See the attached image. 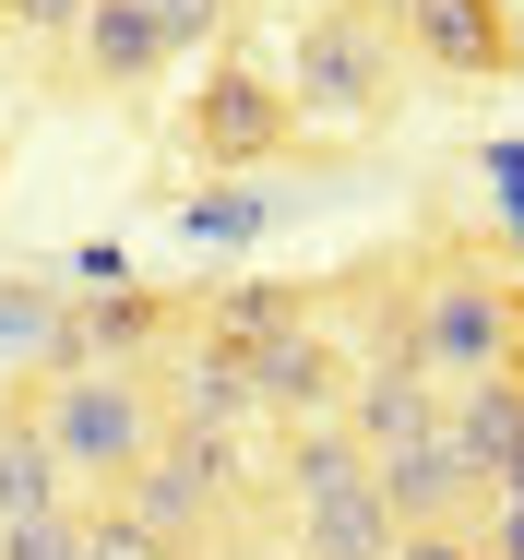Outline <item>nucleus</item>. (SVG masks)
<instances>
[{"mask_svg": "<svg viewBox=\"0 0 524 560\" xmlns=\"http://www.w3.org/2000/svg\"><path fill=\"white\" fill-rule=\"evenodd\" d=\"M299 12H334V0H299Z\"/></svg>", "mask_w": 524, "mask_h": 560, "instance_id": "obj_22", "label": "nucleus"}, {"mask_svg": "<svg viewBox=\"0 0 524 560\" xmlns=\"http://www.w3.org/2000/svg\"><path fill=\"white\" fill-rule=\"evenodd\" d=\"M60 501H72L60 453H48V430L12 406V418H0V525H24V513H60Z\"/></svg>", "mask_w": 524, "mask_h": 560, "instance_id": "obj_13", "label": "nucleus"}, {"mask_svg": "<svg viewBox=\"0 0 524 560\" xmlns=\"http://www.w3.org/2000/svg\"><path fill=\"white\" fill-rule=\"evenodd\" d=\"M489 179H501V215L524 226V143H489Z\"/></svg>", "mask_w": 524, "mask_h": 560, "instance_id": "obj_21", "label": "nucleus"}, {"mask_svg": "<svg viewBox=\"0 0 524 560\" xmlns=\"http://www.w3.org/2000/svg\"><path fill=\"white\" fill-rule=\"evenodd\" d=\"M334 418L358 430V453H370V465H394V453L441 442V382H429L418 358H370V370L346 382V406H334Z\"/></svg>", "mask_w": 524, "mask_h": 560, "instance_id": "obj_7", "label": "nucleus"}, {"mask_svg": "<svg viewBox=\"0 0 524 560\" xmlns=\"http://www.w3.org/2000/svg\"><path fill=\"white\" fill-rule=\"evenodd\" d=\"M60 60H72V84H143V72H167V60H179V48H167V36H155V12H143V0H84V24H72V48H60Z\"/></svg>", "mask_w": 524, "mask_h": 560, "instance_id": "obj_10", "label": "nucleus"}, {"mask_svg": "<svg viewBox=\"0 0 524 560\" xmlns=\"http://www.w3.org/2000/svg\"><path fill=\"white\" fill-rule=\"evenodd\" d=\"M406 358L429 382H477V370H524V287L477 250V238H441L406 287Z\"/></svg>", "mask_w": 524, "mask_h": 560, "instance_id": "obj_1", "label": "nucleus"}, {"mask_svg": "<svg viewBox=\"0 0 524 560\" xmlns=\"http://www.w3.org/2000/svg\"><path fill=\"white\" fill-rule=\"evenodd\" d=\"M24 36H48V48H72V24H84V0H0Z\"/></svg>", "mask_w": 524, "mask_h": 560, "instance_id": "obj_20", "label": "nucleus"}, {"mask_svg": "<svg viewBox=\"0 0 524 560\" xmlns=\"http://www.w3.org/2000/svg\"><path fill=\"white\" fill-rule=\"evenodd\" d=\"M0 560H84V501H60V513H24V525H0Z\"/></svg>", "mask_w": 524, "mask_h": 560, "instance_id": "obj_15", "label": "nucleus"}, {"mask_svg": "<svg viewBox=\"0 0 524 560\" xmlns=\"http://www.w3.org/2000/svg\"><path fill=\"white\" fill-rule=\"evenodd\" d=\"M226 477H238V453H226V442L167 430V442L119 477V513H131L143 537H167V549H203V525L226 513Z\"/></svg>", "mask_w": 524, "mask_h": 560, "instance_id": "obj_4", "label": "nucleus"}, {"mask_svg": "<svg viewBox=\"0 0 524 560\" xmlns=\"http://www.w3.org/2000/svg\"><path fill=\"white\" fill-rule=\"evenodd\" d=\"M24 418L48 430V453H60V477H72V489H119L143 453L167 442L155 358H84V370H48Z\"/></svg>", "mask_w": 524, "mask_h": 560, "instance_id": "obj_2", "label": "nucleus"}, {"mask_svg": "<svg viewBox=\"0 0 524 560\" xmlns=\"http://www.w3.org/2000/svg\"><path fill=\"white\" fill-rule=\"evenodd\" d=\"M143 12H155V36H167V48H203V36L238 12V0H143Z\"/></svg>", "mask_w": 524, "mask_h": 560, "instance_id": "obj_18", "label": "nucleus"}, {"mask_svg": "<svg viewBox=\"0 0 524 560\" xmlns=\"http://www.w3.org/2000/svg\"><path fill=\"white\" fill-rule=\"evenodd\" d=\"M155 394H167V430H203V442H238V418H251V370H238V346H214V335L167 346Z\"/></svg>", "mask_w": 524, "mask_h": 560, "instance_id": "obj_8", "label": "nucleus"}, {"mask_svg": "<svg viewBox=\"0 0 524 560\" xmlns=\"http://www.w3.org/2000/svg\"><path fill=\"white\" fill-rule=\"evenodd\" d=\"M394 48H406V24L370 12V0L299 12V24H287V108H311V119H382V108H394Z\"/></svg>", "mask_w": 524, "mask_h": 560, "instance_id": "obj_3", "label": "nucleus"}, {"mask_svg": "<svg viewBox=\"0 0 524 560\" xmlns=\"http://www.w3.org/2000/svg\"><path fill=\"white\" fill-rule=\"evenodd\" d=\"M394 560H501L477 525H394Z\"/></svg>", "mask_w": 524, "mask_h": 560, "instance_id": "obj_17", "label": "nucleus"}, {"mask_svg": "<svg viewBox=\"0 0 524 560\" xmlns=\"http://www.w3.org/2000/svg\"><path fill=\"white\" fill-rule=\"evenodd\" d=\"M441 442L501 489V477L524 465V370H477V382H453V394H441Z\"/></svg>", "mask_w": 524, "mask_h": 560, "instance_id": "obj_9", "label": "nucleus"}, {"mask_svg": "<svg viewBox=\"0 0 524 560\" xmlns=\"http://www.w3.org/2000/svg\"><path fill=\"white\" fill-rule=\"evenodd\" d=\"M287 131H299V108H287V84H263V72H214L203 96H191V119H179V143H191L203 167H263Z\"/></svg>", "mask_w": 524, "mask_h": 560, "instance_id": "obj_6", "label": "nucleus"}, {"mask_svg": "<svg viewBox=\"0 0 524 560\" xmlns=\"http://www.w3.org/2000/svg\"><path fill=\"white\" fill-rule=\"evenodd\" d=\"M299 513V560H394V501H382V465L322 489V501H287Z\"/></svg>", "mask_w": 524, "mask_h": 560, "instance_id": "obj_11", "label": "nucleus"}, {"mask_svg": "<svg viewBox=\"0 0 524 560\" xmlns=\"http://www.w3.org/2000/svg\"><path fill=\"white\" fill-rule=\"evenodd\" d=\"M179 238H191V250H238V238H263V191H203V203H179Z\"/></svg>", "mask_w": 524, "mask_h": 560, "instance_id": "obj_14", "label": "nucleus"}, {"mask_svg": "<svg viewBox=\"0 0 524 560\" xmlns=\"http://www.w3.org/2000/svg\"><path fill=\"white\" fill-rule=\"evenodd\" d=\"M84 560H191V549H167V537H143V525H131V513L107 501V513H84Z\"/></svg>", "mask_w": 524, "mask_h": 560, "instance_id": "obj_16", "label": "nucleus"}, {"mask_svg": "<svg viewBox=\"0 0 524 560\" xmlns=\"http://www.w3.org/2000/svg\"><path fill=\"white\" fill-rule=\"evenodd\" d=\"M394 24L441 72H513V12L501 0H394Z\"/></svg>", "mask_w": 524, "mask_h": 560, "instance_id": "obj_12", "label": "nucleus"}, {"mask_svg": "<svg viewBox=\"0 0 524 560\" xmlns=\"http://www.w3.org/2000/svg\"><path fill=\"white\" fill-rule=\"evenodd\" d=\"M36 335H60L48 287H0V346H36Z\"/></svg>", "mask_w": 524, "mask_h": 560, "instance_id": "obj_19", "label": "nucleus"}, {"mask_svg": "<svg viewBox=\"0 0 524 560\" xmlns=\"http://www.w3.org/2000/svg\"><path fill=\"white\" fill-rule=\"evenodd\" d=\"M238 370H251V418H275V430H299V418H334V406H346V382H358V358L322 335V323H287V335H263Z\"/></svg>", "mask_w": 524, "mask_h": 560, "instance_id": "obj_5", "label": "nucleus"}]
</instances>
